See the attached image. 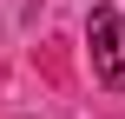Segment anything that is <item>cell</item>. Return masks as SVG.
Instances as JSON below:
<instances>
[{"label": "cell", "mask_w": 125, "mask_h": 119, "mask_svg": "<svg viewBox=\"0 0 125 119\" xmlns=\"http://www.w3.org/2000/svg\"><path fill=\"white\" fill-rule=\"evenodd\" d=\"M86 40H92V73L105 86H125V13L112 7H92L86 20Z\"/></svg>", "instance_id": "obj_1"}]
</instances>
